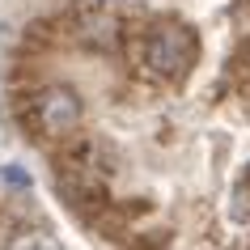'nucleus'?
Returning a JSON list of instances; mask_svg holds the SVG:
<instances>
[{
  "label": "nucleus",
  "instance_id": "1",
  "mask_svg": "<svg viewBox=\"0 0 250 250\" xmlns=\"http://www.w3.org/2000/svg\"><path fill=\"white\" fill-rule=\"evenodd\" d=\"M195 34L191 30H157L145 47V64L157 72V77H183L187 68L195 64Z\"/></svg>",
  "mask_w": 250,
  "mask_h": 250
},
{
  "label": "nucleus",
  "instance_id": "2",
  "mask_svg": "<svg viewBox=\"0 0 250 250\" xmlns=\"http://www.w3.org/2000/svg\"><path fill=\"white\" fill-rule=\"evenodd\" d=\"M34 115H39V127L51 136H64L72 132L81 123V115H85V106H81V98L72 89H64V85H51V89L39 93V102H34Z\"/></svg>",
  "mask_w": 250,
  "mask_h": 250
},
{
  "label": "nucleus",
  "instance_id": "3",
  "mask_svg": "<svg viewBox=\"0 0 250 250\" xmlns=\"http://www.w3.org/2000/svg\"><path fill=\"white\" fill-rule=\"evenodd\" d=\"M233 216L237 221H250V170L237 178V187H233Z\"/></svg>",
  "mask_w": 250,
  "mask_h": 250
},
{
  "label": "nucleus",
  "instance_id": "4",
  "mask_svg": "<svg viewBox=\"0 0 250 250\" xmlns=\"http://www.w3.org/2000/svg\"><path fill=\"white\" fill-rule=\"evenodd\" d=\"M0 183L13 187V191H30V174L21 170V166H4V170H0Z\"/></svg>",
  "mask_w": 250,
  "mask_h": 250
}]
</instances>
